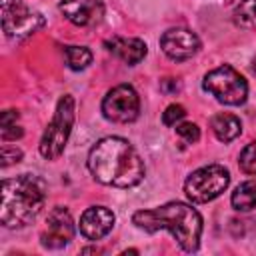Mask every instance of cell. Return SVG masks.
<instances>
[{
  "label": "cell",
  "mask_w": 256,
  "mask_h": 256,
  "mask_svg": "<svg viewBox=\"0 0 256 256\" xmlns=\"http://www.w3.org/2000/svg\"><path fill=\"white\" fill-rule=\"evenodd\" d=\"M64 56H66V64L72 70H84L92 62V52L84 46H66Z\"/></svg>",
  "instance_id": "obj_16"
},
{
  "label": "cell",
  "mask_w": 256,
  "mask_h": 256,
  "mask_svg": "<svg viewBox=\"0 0 256 256\" xmlns=\"http://www.w3.org/2000/svg\"><path fill=\"white\" fill-rule=\"evenodd\" d=\"M46 202V184L34 174H20L2 180L0 222L6 228H22L30 224Z\"/></svg>",
  "instance_id": "obj_3"
},
{
  "label": "cell",
  "mask_w": 256,
  "mask_h": 256,
  "mask_svg": "<svg viewBox=\"0 0 256 256\" xmlns=\"http://www.w3.org/2000/svg\"><path fill=\"white\" fill-rule=\"evenodd\" d=\"M74 108H76V104L70 94H66L58 100L54 118L50 120L48 128L44 130V134L40 138V146H38L40 154L46 160H56L64 152V146L70 138L72 124H74V114H76Z\"/></svg>",
  "instance_id": "obj_4"
},
{
  "label": "cell",
  "mask_w": 256,
  "mask_h": 256,
  "mask_svg": "<svg viewBox=\"0 0 256 256\" xmlns=\"http://www.w3.org/2000/svg\"><path fill=\"white\" fill-rule=\"evenodd\" d=\"M58 10L76 26H96L104 18V4L100 0H60Z\"/></svg>",
  "instance_id": "obj_11"
},
{
  "label": "cell",
  "mask_w": 256,
  "mask_h": 256,
  "mask_svg": "<svg viewBox=\"0 0 256 256\" xmlns=\"http://www.w3.org/2000/svg\"><path fill=\"white\" fill-rule=\"evenodd\" d=\"M242 172L246 174H254L256 176V140L250 142L242 152H240V160H238Z\"/></svg>",
  "instance_id": "obj_19"
},
{
  "label": "cell",
  "mask_w": 256,
  "mask_h": 256,
  "mask_svg": "<svg viewBox=\"0 0 256 256\" xmlns=\"http://www.w3.org/2000/svg\"><path fill=\"white\" fill-rule=\"evenodd\" d=\"M102 114L110 122L128 124L134 122L140 114V98L138 92L130 84H118L102 100Z\"/></svg>",
  "instance_id": "obj_8"
},
{
  "label": "cell",
  "mask_w": 256,
  "mask_h": 256,
  "mask_svg": "<svg viewBox=\"0 0 256 256\" xmlns=\"http://www.w3.org/2000/svg\"><path fill=\"white\" fill-rule=\"evenodd\" d=\"M230 202H232V208L238 212H248L256 208V178L238 184L236 190L232 192Z\"/></svg>",
  "instance_id": "obj_15"
},
{
  "label": "cell",
  "mask_w": 256,
  "mask_h": 256,
  "mask_svg": "<svg viewBox=\"0 0 256 256\" xmlns=\"http://www.w3.org/2000/svg\"><path fill=\"white\" fill-rule=\"evenodd\" d=\"M114 226V212L106 206H90L80 216V234L88 240L104 238Z\"/></svg>",
  "instance_id": "obj_12"
},
{
  "label": "cell",
  "mask_w": 256,
  "mask_h": 256,
  "mask_svg": "<svg viewBox=\"0 0 256 256\" xmlns=\"http://www.w3.org/2000/svg\"><path fill=\"white\" fill-rule=\"evenodd\" d=\"M132 222L146 232L168 230L184 252H196L200 246L202 216L190 204L168 202L154 210H138L134 212Z\"/></svg>",
  "instance_id": "obj_2"
},
{
  "label": "cell",
  "mask_w": 256,
  "mask_h": 256,
  "mask_svg": "<svg viewBox=\"0 0 256 256\" xmlns=\"http://www.w3.org/2000/svg\"><path fill=\"white\" fill-rule=\"evenodd\" d=\"M44 24V16L26 8L22 0H2V30L8 38L32 36Z\"/></svg>",
  "instance_id": "obj_7"
},
{
  "label": "cell",
  "mask_w": 256,
  "mask_h": 256,
  "mask_svg": "<svg viewBox=\"0 0 256 256\" xmlns=\"http://www.w3.org/2000/svg\"><path fill=\"white\" fill-rule=\"evenodd\" d=\"M234 22L242 28H256V0H242L234 10Z\"/></svg>",
  "instance_id": "obj_17"
},
{
  "label": "cell",
  "mask_w": 256,
  "mask_h": 256,
  "mask_svg": "<svg viewBox=\"0 0 256 256\" xmlns=\"http://www.w3.org/2000/svg\"><path fill=\"white\" fill-rule=\"evenodd\" d=\"M104 44H106V48H108L114 56H118L122 62H126V64H130V66L138 64V62L146 56V52H148L146 42L140 40V38L112 36V38H108Z\"/></svg>",
  "instance_id": "obj_13"
},
{
  "label": "cell",
  "mask_w": 256,
  "mask_h": 256,
  "mask_svg": "<svg viewBox=\"0 0 256 256\" xmlns=\"http://www.w3.org/2000/svg\"><path fill=\"white\" fill-rule=\"evenodd\" d=\"M20 160H22V150H18V148H8V146L2 148V166H4V168L10 166V164H14V162H20Z\"/></svg>",
  "instance_id": "obj_22"
},
{
  "label": "cell",
  "mask_w": 256,
  "mask_h": 256,
  "mask_svg": "<svg viewBox=\"0 0 256 256\" xmlns=\"http://www.w3.org/2000/svg\"><path fill=\"white\" fill-rule=\"evenodd\" d=\"M184 116H186L184 106H180V104H170V106L164 110V114H162V122H164L166 126H176V122H180Z\"/></svg>",
  "instance_id": "obj_21"
},
{
  "label": "cell",
  "mask_w": 256,
  "mask_h": 256,
  "mask_svg": "<svg viewBox=\"0 0 256 256\" xmlns=\"http://www.w3.org/2000/svg\"><path fill=\"white\" fill-rule=\"evenodd\" d=\"M88 170L98 182L116 188H132L144 178L140 154L120 136H108L94 144L88 154Z\"/></svg>",
  "instance_id": "obj_1"
},
{
  "label": "cell",
  "mask_w": 256,
  "mask_h": 256,
  "mask_svg": "<svg viewBox=\"0 0 256 256\" xmlns=\"http://www.w3.org/2000/svg\"><path fill=\"white\" fill-rule=\"evenodd\" d=\"M16 120H18V112L16 110H6L2 114V128H0V134H2V140L8 142V140H16L22 136V128L16 126Z\"/></svg>",
  "instance_id": "obj_18"
},
{
  "label": "cell",
  "mask_w": 256,
  "mask_h": 256,
  "mask_svg": "<svg viewBox=\"0 0 256 256\" xmlns=\"http://www.w3.org/2000/svg\"><path fill=\"white\" fill-rule=\"evenodd\" d=\"M176 134L188 142V144H194L200 140V128L194 124V122H182V124H176Z\"/></svg>",
  "instance_id": "obj_20"
},
{
  "label": "cell",
  "mask_w": 256,
  "mask_h": 256,
  "mask_svg": "<svg viewBox=\"0 0 256 256\" xmlns=\"http://www.w3.org/2000/svg\"><path fill=\"white\" fill-rule=\"evenodd\" d=\"M202 88L210 92L218 102L228 104V106H240L246 102V96H248L246 78L228 64H222L210 70L204 76Z\"/></svg>",
  "instance_id": "obj_5"
},
{
  "label": "cell",
  "mask_w": 256,
  "mask_h": 256,
  "mask_svg": "<svg viewBox=\"0 0 256 256\" xmlns=\"http://www.w3.org/2000/svg\"><path fill=\"white\" fill-rule=\"evenodd\" d=\"M72 238H74V222H72V216H70V212L66 208L56 206L48 214V218H46V228L40 234V242L48 250H60Z\"/></svg>",
  "instance_id": "obj_9"
},
{
  "label": "cell",
  "mask_w": 256,
  "mask_h": 256,
  "mask_svg": "<svg viewBox=\"0 0 256 256\" xmlns=\"http://www.w3.org/2000/svg\"><path fill=\"white\" fill-rule=\"evenodd\" d=\"M82 252H84V254H90V252H100V248H84Z\"/></svg>",
  "instance_id": "obj_23"
},
{
  "label": "cell",
  "mask_w": 256,
  "mask_h": 256,
  "mask_svg": "<svg viewBox=\"0 0 256 256\" xmlns=\"http://www.w3.org/2000/svg\"><path fill=\"white\" fill-rule=\"evenodd\" d=\"M230 184V172L220 164H208L194 170L186 182L184 192L194 204H206L218 198Z\"/></svg>",
  "instance_id": "obj_6"
},
{
  "label": "cell",
  "mask_w": 256,
  "mask_h": 256,
  "mask_svg": "<svg viewBox=\"0 0 256 256\" xmlns=\"http://www.w3.org/2000/svg\"><path fill=\"white\" fill-rule=\"evenodd\" d=\"M210 126H212L214 136H216L220 142H232V140L238 138L240 132H242L240 118L234 116V114H230V112L214 114L212 120H210Z\"/></svg>",
  "instance_id": "obj_14"
},
{
  "label": "cell",
  "mask_w": 256,
  "mask_h": 256,
  "mask_svg": "<svg viewBox=\"0 0 256 256\" xmlns=\"http://www.w3.org/2000/svg\"><path fill=\"white\" fill-rule=\"evenodd\" d=\"M160 48L170 60L184 62L200 50V38L188 28H170L162 34Z\"/></svg>",
  "instance_id": "obj_10"
}]
</instances>
